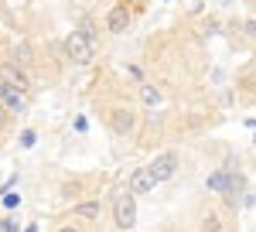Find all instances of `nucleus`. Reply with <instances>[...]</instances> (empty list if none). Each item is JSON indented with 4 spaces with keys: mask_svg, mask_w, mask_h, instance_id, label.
Returning <instances> with one entry per match:
<instances>
[{
    "mask_svg": "<svg viewBox=\"0 0 256 232\" xmlns=\"http://www.w3.org/2000/svg\"><path fill=\"white\" fill-rule=\"evenodd\" d=\"M113 218H116V229L130 232L134 226H137V194H120L116 205H113Z\"/></svg>",
    "mask_w": 256,
    "mask_h": 232,
    "instance_id": "2",
    "label": "nucleus"
},
{
    "mask_svg": "<svg viewBox=\"0 0 256 232\" xmlns=\"http://www.w3.org/2000/svg\"><path fill=\"white\" fill-rule=\"evenodd\" d=\"M205 188H208V192H226V171H216V174H208V181H205Z\"/></svg>",
    "mask_w": 256,
    "mask_h": 232,
    "instance_id": "10",
    "label": "nucleus"
},
{
    "mask_svg": "<svg viewBox=\"0 0 256 232\" xmlns=\"http://www.w3.org/2000/svg\"><path fill=\"white\" fill-rule=\"evenodd\" d=\"M72 215H76V218H89V222H92V218H99V202H86V205H76V208H72Z\"/></svg>",
    "mask_w": 256,
    "mask_h": 232,
    "instance_id": "9",
    "label": "nucleus"
},
{
    "mask_svg": "<svg viewBox=\"0 0 256 232\" xmlns=\"http://www.w3.org/2000/svg\"><path fill=\"white\" fill-rule=\"evenodd\" d=\"M4 205H7V208H18V205H20V194L7 188V192H4Z\"/></svg>",
    "mask_w": 256,
    "mask_h": 232,
    "instance_id": "13",
    "label": "nucleus"
},
{
    "mask_svg": "<svg viewBox=\"0 0 256 232\" xmlns=\"http://www.w3.org/2000/svg\"><path fill=\"white\" fill-rule=\"evenodd\" d=\"M126 24H130V10H126V7H113V10H110V18H106V28H110V34H120Z\"/></svg>",
    "mask_w": 256,
    "mask_h": 232,
    "instance_id": "8",
    "label": "nucleus"
},
{
    "mask_svg": "<svg viewBox=\"0 0 256 232\" xmlns=\"http://www.w3.org/2000/svg\"><path fill=\"white\" fill-rule=\"evenodd\" d=\"M58 232H79V229H72V226H62V229Z\"/></svg>",
    "mask_w": 256,
    "mask_h": 232,
    "instance_id": "18",
    "label": "nucleus"
},
{
    "mask_svg": "<svg viewBox=\"0 0 256 232\" xmlns=\"http://www.w3.org/2000/svg\"><path fill=\"white\" fill-rule=\"evenodd\" d=\"M0 229H4V232H18V226H14L10 218H4V222H0Z\"/></svg>",
    "mask_w": 256,
    "mask_h": 232,
    "instance_id": "16",
    "label": "nucleus"
},
{
    "mask_svg": "<svg viewBox=\"0 0 256 232\" xmlns=\"http://www.w3.org/2000/svg\"><path fill=\"white\" fill-rule=\"evenodd\" d=\"M20 147H34V130H24L20 134Z\"/></svg>",
    "mask_w": 256,
    "mask_h": 232,
    "instance_id": "14",
    "label": "nucleus"
},
{
    "mask_svg": "<svg viewBox=\"0 0 256 232\" xmlns=\"http://www.w3.org/2000/svg\"><path fill=\"white\" fill-rule=\"evenodd\" d=\"M65 52H68V58H72L76 65H89L92 55H96V44L86 38L82 31H72V34L65 38Z\"/></svg>",
    "mask_w": 256,
    "mask_h": 232,
    "instance_id": "1",
    "label": "nucleus"
},
{
    "mask_svg": "<svg viewBox=\"0 0 256 232\" xmlns=\"http://www.w3.org/2000/svg\"><path fill=\"white\" fill-rule=\"evenodd\" d=\"M28 232H38V226H28Z\"/></svg>",
    "mask_w": 256,
    "mask_h": 232,
    "instance_id": "19",
    "label": "nucleus"
},
{
    "mask_svg": "<svg viewBox=\"0 0 256 232\" xmlns=\"http://www.w3.org/2000/svg\"><path fill=\"white\" fill-rule=\"evenodd\" d=\"M0 120H4V110H0Z\"/></svg>",
    "mask_w": 256,
    "mask_h": 232,
    "instance_id": "20",
    "label": "nucleus"
},
{
    "mask_svg": "<svg viewBox=\"0 0 256 232\" xmlns=\"http://www.w3.org/2000/svg\"><path fill=\"white\" fill-rule=\"evenodd\" d=\"M140 96H144L147 106H158V102H160V92L154 89V86H140Z\"/></svg>",
    "mask_w": 256,
    "mask_h": 232,
    "instance_id": "12",
    "label": "nucleus"
},
{
    "mask_svg": "<svg viewBox=\"0 0 256 232\" xmlns=\"http://www.w3.org/2000/svg\"><path fill=\"white\" fill-rule=\"evenodd\" d=\"M147 171L154 174V181L160 184V181H168V178H171V174L178 171V157H174V154H160L158 160H154V164L147 168Z\"/></svg>",
    "mask_w": 256,
    "mask_h": 232,
    "instance_id": "5",
    "label": "nucleus"
},
{
    "mask_svg": "<svg viewBox=\"0 0 256 232\" xmlns=\"http://www.w3.org/2000/svg\"><path fill=\"white\" fill-rule=\"evenodd\" d=\"M246 31H250V34H256V20H250V24H246Z\"/></svg>",
    "mask_w": 256,
    "mask_h": 232,
    "instance_id": "17",
    "label": "nucleus"
},
{
    "mask_svg": "<svg viewBox=\"0 0 256 232\" xmlns=\"http://www.w3.org/2000/svg\"><path fill=\"white\" fill-rule=\"evenodd\" d=\"M110 126H113V134H130L134 126H137V113L134 110H113L110 113Z\"/></svg>",
    "mask_w": 256,
    "mask_h": 232,
    "instance_id": "4",
    "label": "nucleus"
},
{
    "mask_svg": "<svg viewBox=\"0 0 256 232\" xmlns=\"http://www.w3.org/2000/svg\"><path fill=\"white\" fill-rule=\"evenodd\" d=\"M14 58H18V65H31V44H14Z\"/></svg>",
    "mask_w": 256,
    "mask_h": 232,
    "instance_id": "11",
    "label": "nucleus"
},
{
    "mask_svg": "<svg viewBox=\"0 0 256 232\" xmlns=\"http://www.w3.org/2000/svg\"><path fill=\"white\" fill-rule=\"evenodd\" d=\"M202 232H218V218H205L202 222Z\"/></svg>",
    "mask_w": 256,
    "mask_h": 232,
    "instance_id": "15",
    "label": "nucleus"
},
{
    "mask_svg": "<svg viewBox=\"0 0 256 232\" xmlns=\"http://www.w3.org/2000/svg\"><path fill=\"white\" fill-rule=\"evenodd\" d=\"M0 78H4V82H10V86H18V89H24V92L31 89V82H28V76L20 72L18 65H0Z\"/></svg>",
    "mask_w": 256,
    "mask_h": 232,
    "instance_id": "7",
    "label": "nucleus"
},
{
    "mask_svg": "<svg viewBox=\"0 0 256 232\" xmlns=\"http://www.w3.org/2000/svg\"><path fill=\"white\" fill-rule=\"evenodd\" d=\"M154 184L158 181H154V174L147 171V168L144 171H134V178H130V194H147V192H154Z\"/></svg>",
    "mask_w": 256,
    "mask_h": 232,
    "instance_id": "6",
    "label": "nucleus"
},
{
    "mask_svg": "<svg viewBox=\"0 0 256 232\" xmlns=\"http://www.w3.org/2000/svg\"><path fill=\"white\" fill-rule=\"evenodd\" d=\"M0 110L4 113H24L28 110V92L0 78Z\"/></svg>",
    "mask_w": 256,
    "mask_h": 232,
    "instance_id": "3",
    "label": "nucleus"
}]
</instances>
